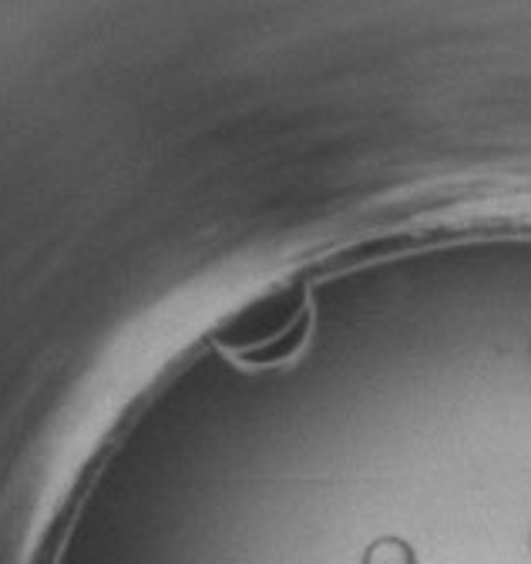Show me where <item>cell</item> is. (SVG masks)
<instances>
[{
    "label": "cell",
    "instance_id": "obj_1",
    "mask_svg": "<svg viewBox=\"0 0 531 564\" xmlns=\"http://www.w3.org/2000/svg\"><path fill=\"white\" fill-rule=\"evenodd\" d=\"M303 319V293L296 286L283 293H270L256 300L252 306L239 310L219 333L216 339L229 349H236L239 357L249 360H273L277 352H283L280 339L290 336L296 339Z\"/></svg>",
    "mask_w": 531,
    "mask_h": 564
},
{
    "label": "cell",
    "instance_id": "obj_2",
    "mask_svg": "<svg viewBox=\"0 0 531 564\" xmlns=\"http://www.w3.org/2000/svg\"><path fill=\"white\" fill-rule=\"evenodd\" d=\"M364 564H414V551L404 544V541H397V538H383L377 544H370Z\"/></svg>",
    "mask_w": 531,
    "mask_h": 564
}]
</instances>
